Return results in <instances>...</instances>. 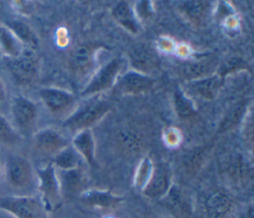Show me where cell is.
Wrapping results in <instances>:
<instances>
[{
  "instance_id": "obj_1",
  "label": "cell",
  "mask_w": 254,
  "mask_h": 218,
  "mask_svg": "<svg viewBox=\"0 0 254 218\" xmlns=\"http://www.w3.org/2000/svg\"><path fill=\"white\" fill-rule=\"evenodd\" d=\"M5 179L16 195H30L38 186L37 172L29 160L21 155H10L5 162Z\"/></svg>"
},
{
  "instance_id": "obj_2",
  "label": "cell",
  "mask_w": 254,
  "mask_h": 218,
  "mask_svg": "<svg viewBox=\"0 0 254 218\" xmlns=\"http://www.w3.org/2000/svg\"><path fill=\"white\" fill-rule=\"evenodd\" d=\"M0 209L16 218H47V211L41 199L32 195L0 197Z\"/></svg>"
},
{
  "instance_id": "obj_3",
  "label": "cell",
  "mask_w": 254,
  "mask_h": 218,
  "mask_svg": "<svg viewBox=\"0 0 254 218\" xmlns=\"http://www.w3.org/2000/svg\"><path fill=\"white\" fill-rule=\"evenodd\" d=\"M38 177V188L41 193V201L46 211L57 209L62 201L61 183L57 176L53 164L36 170Z\"/></svg>"
},
{
  "instance_id": "obj_4",
  "label": "cell",
  "mask_w": 254,
  "mask_h": 218,
  "mask_svg": "<svg viewBox=\"0 0 254 218\" xmlns=\"http://www.w3.org/2000/svg\"><path fill=\"white\" fill-rule=\"evenodd\" d=\"M11 116L15 130L21 133H28L34 127L37 108L31 100L23 96H16L11 101Z\"/></svg>"
},
{
  "instance_id": "obj_5",
  "label": "cell",
  "mask_w": 254,
  "mask_h": 218,
  "mask_svg": "<svg viewBox=\"0 0 254 218\" xmlns=\"http://www.w3.org/2000/svg\"><path fill=\"white\" fill-rule=\"evenodd\" d=\"M109 110V105L103 101L90 102L82 106L78 111L66 119L64 126L75 131L85 129L91 124L98 121Z\"/></svg>"
},
{
  "instance_id": "obj_6",
  "label": "cell",
  "mask_w": 254,
  "mask_h": 218,
  "mask_svg": "<svg viewBox=\"0 0 254 218\" xmlns=\"http://www.w3.org/2000/svg\"><path fill=\"white\" fill-rule=\"evenodd\" d=\"M122 65L123 60L121 58H113L112 60L105 63L93 75L89 83L82 91V95H89L109 88L113 83L117 73L122 68Z\"/></svg>"
},
{
  "instance_id": "obj_7",
  "label": "cell",
  "mask_w": 254,
  "mask_h": 218,
  "mask_svg": "<svg viewBox=\"0 0 254 218\" xmlns=\"http://www.w3.org/2000/svg\"><path fill=\"white\" fill-rule=\"evenodd\" d=\"M65 147L66 140L53 129H44L35 136V149L41 156H56Z\"/></svg>"
},
{
  "instance_id": "obj_8",
  "label": "cell",
  "mask_w": 254,
  "mask_h": 218,
  "mask_svg": "<svg viewBox=\"0 0 254 218\" xmlns=\"http://www.w3.org/2000/svg\"><path fill=\"white\" fill-rule=\"evenodd\" d=\"M8 66L12 74L23 82L32 80L38 72V60L32 54L23 53L20 56L10 59Z\"/></svg>"
},
{
  "instance_id": "obj_9",
  "label": "cell",
  "mask_w": 254,
  "mask_h": 218,
  "mask_svg": "<svg viewBox=\"0 0 254 218\" xmlns=\"http://www.w3.org/2000/svg\"><path fill=\"white\" fill-rule=\"evenodd\" d=\"M40 96L53 113H62L74 103V97L70 93L57 88H43L40 90Z\"/></svg>"
},
{
  "instance_id": "obj_10",
  "label": "cell",
  "mask_w": 254,
  "mask_h": 218,
  "mask_svg": "<svg viewBox=\"0 0 254 218\" xmlns=\"http://www.w3.org/2000/svg\"><path fill=\"white\" fill-rule=\"evenodd\" d=\"M154 84V80L147 74L138 71L125 73L116 85V90L120 93H139L149 90Z\"/></svg>"
},
{
  "instance_id": "obj_11",
  "label": "cell",
  "mask_w": 254,
  "mask_h": 218,
  "mask_svg": "<svg viewBox=\"0 0 254 218\" xmlns=\"http://www.w3.org/2000/svg\"><path fill=\"white\" fill-rule=\"evenodd\" d=\"M170 189V177L166 168L159 166L154 167L151 177L143 188V192L150 197H162Z\"/></svg>"
},
{
  "instance_id": "obj_12",
  "label": "cell",
  "mask_w": 254,
  "mask_h": 218,
  "mask_svg": "<svg viewBox=\"0 0 254 218\" xmlns=\"http://www.w3.org/2000/svg\"><path fill=\"white\" fill-rule=\"evenodd\" d=\"M24 53V44L6 26H0V54L9 59L16 58Z\"/></svg>"
},
{
  "instance_id": "obj_13",
  "label": "cell",
  "mask_w": 254,
  "mask_h": 218,
  "mask_svg": "<svg viewBox=\"0 0 254 218\" xmlns=\"http://www.w3.org/2000/svg\"><path fill=\"white\" fill-rule=\"evenodd\" d=\"M81 199L89 205L101 208L112 207L121 200L119 196L103 190H88L81 195Z\"/></svg>"
},
{
  "instance_id": "obj_14",
  "label": "cell",
  "mask_w": 254,
  "mask_h": 218,
  "mask_svg": "<svg viewBox=\"0 0 254 218\" xmlns=\"http://www.w3.org/2000/svg\"><path fill=\"white\" fill-rule=\"evenodd\" d=\"M73 146L74 150L85 159V161L91 164H95V158H94V142L91 136V133L87 130H84L76 135L73 139Z\"/></svg>"
},
{
  "instance_id": "obj_15",
  "label": "cell",
  "mask_w": 254,
  "mask_h": 218,
  "mask_svg": "<svg viewBox=\"0 0 254 218\" xmlns=\"http://www.w3.org/2000/svg\"><path fill=\"white\" fill-rule=\"evenodd\" d=\"M230 206V199L221 192H215L211 194L205 202L206 211L208 215L213 218L222 217L225 213H227Z\"/></svg>"
},
{
  "instance_id": "obj_16",
  "label": "cell",
  "mask_w": 254,
  "mask_h": 218,
  "mask_svg": "<svg viewBox=\"0 0 254 218\" xmlns=\"http://www.w3.org/2000/svg\"><path fill=\"white\" fill-rule=\"evenodd\" d=\"M166 197V204L174 215L180 218H189L190 215V209L188 202L175 188L169 189Z\"/></svg>"
},
{
  "instance_id": "obj_17",
  "label": "cell",
  "mask_w": 254,
  "mask_h": 218,
  "mask_svg": "<svg viewBox=\"0 0 254 218\" xmlns=\"http://www.w3.org/2000/svg\"><path fill=\"white\" fill-rule=\"evenodd\" d=\"M216 62L214 59H201L199 61H194L187 63L182 66V75L188 78H199L206 74H209L215 67Z\"/></svg>"
},
{
  "instance_id": "obj_18",
  "label": "cell",
  "mask_w": 254,
  "mask_h": 218,
  "mask_svg": "<svg viewBox=\"0 0 254 218\" xmlns=\"http://www.w3.org/2000/svg\"><path fill=\"white\" fill-rule=\"evenodd\" d=\"M219 85L220 80L218 76H209L204 79L194 81L190 85V88L193 93L203 98L210 99L215 96V93L217 92Z\"/></svg>"
},
{
  "instance_id": "obj_19",
  "label": "cell",
  "mask_w": 254,
  "mask_h": 218,
  "mask_svg": "<svg viewBox=\"0 0 254 218\" xmlns=\"http://www.w3.org/2000/svg\"><path fill=\"white\" fill-rule=\"evenodd\" d=\"M112 15L123 27L133 33H137L138 24L135 20L132 9L128 4L124 2L117 4L112 10Z\"/></svg>"
},
{
  "instance_id": "obj_20",
  "label": "cell",
  "mask_w": 254,
  "mask_h": 218,
  "mask_svg": "<svg viewBox=\"0 0 254 218\" xmlns=\"http://www.w3.org/2000/svg\"><path fill=\"white\" fill-rule=\"evenodd\" d=\"M71 68L76 72H82L89 67L92 60V53L88 47H76L70 55Z\"/></svg>"
},
{
  "instance_id": "obj_21",
  "label": "cell",
  "mask_w": 254,
  "mask_h": 218,
  "mask_svg": "<svg viewBox=\"0 0 254 218\" xmlns=\"http://www.w3.org/2000/svg\"><path fill=\"white\" fill-rule=\"evenodd\" d=\"M80 157L79 154L72 148L65 147L54 158V164L56 166L63 170H68L76 168L79 164Z\"/></svg>"
},
{
  "instance_id": "obj_22",
  "label": "cell",
  "mask_w": 254,
  "mask_h": 218,
  "mask_svg": "<svg viewBox=\"0 0 254 218\" xmlns=\"http://www.w3.org/2000/svg\"><path fill=\"white\" fill-rule=\"evenodd\" d=\"M174 101L176 112L178 116L182 119L190 118L195 114V110L193 108L192 103L189 98L185 96V94L180 89L176 90L174 94Z\"/></svg>"
},
{
  "instance_id": "obj_23",
  "label": "cell",
  "mask_w": 254,
  "mask_h": 218,
  "mask_svg": "<svg viewBox=\"0 0 254 218\" xmlns=\"http://www.w3.org/2000/svg\"><path fill=\"white\" fill-rule=\"evenodd\" d=\"M184 11L193 21L200 22L207 15L208 2L205 1H189L183 5Z\"/></svg>"
},
{
  "instance_id": "obj_24",
  "label": "cell",
  "mask_w": 254,
  "mask_h": 218,
  "mask_svg": "<svg viewBox=\"0 0 254 218\" xmlns=\"http://www.w3.org/2000/svg\"><path fill=\"white\" fill-rule=\"evenodd\" d=\"M153 169L154 166L150 159L145 158L141 161L135 173V185L138 188L143 190V188L146 186L151 177Z\"/></svg>"
},
{
  "instance_id": "obj_25",
  "label": "cell",
  "mask_w": 254,
  "mask_h": 218,
  "mask_svg": "<svg viewBox=\"0 0 254 218\" xmlns=\"http://www.w3.org/2000/svg\"><path fill=\"white\" fill-rule=\"evenodd\" d=\"M12 30V32L18 37V39L24 44L30 46L37 45L36 35L32 32V30L22 22H12L8 27Z\"/></svg>"
},
{
  "instance_id": "obj_26",
  "label": "cell",
  "mask_w": 254,
  "mask_h": 218,
  "mask_svg": "<svg viewBox=\"0 0 254 218\" xmlns=\"http://www.w3.org/2000/svg\"><path fill=\"white\" fill-rule=\"evenodd\" d=\"M132 60L134 61V64L137 68L140 69H151V67L155 66V57L152 54V53H149L148 50L145 48L136 49L133 51V54L131 55Z\"/></svg>"
},
{
  "instance_id": "obj_27",
  "label": "cell",
  "mask_w": 254,
  "mask_h": 218,
  "mask_svg": "<svg viewBox=\"0 0 254 218\" xmlns=\"http://www.w3.org/2000/svg\"><path fill=\"white\" fill-rule=\"evenodd\" d=\"M18 139V132L13 125L5 117L0 115V142L6 145H12L15 144Z\"/></svg>"
},
{
  "instance_id": "obj_28",
  "label": "cell",
  "mask_w": 254,
  "mask_h": 218,
  "mask_svg": "<svg viewBox=\"0 0 254 218\" xmlns=\"http://www.w3.org/2000/svg\"><path fill=\"white\" fill-rule=\"evenodd\" d=\"M82 182L81 172L78 170V167L68 170H63L62 172V185L64 189L75 190L79 187Z\"/></svg>"
},
{
  "instance_id": "obj_29",
  "label": "cell",
  "mask_w": 254,
  "mask_h": 218,
  "mask_svg": "<svg viewBox=\"0 0 254 218\" xmlns=\"http://www.w3.org/2000/svg\"><path fill=\"white\" fill-rule=\"evenodd\" d=\"M5 99H6V89H5L4 83L0 79V105L5 101Z\"/></svg>"
},
{
  "instance_id": "obj_30",
  "label": "cell",
  "mask_w": 254,
  "mask_h": 218,
  "mask_svg": "<svg viewBox=\"0 0 254 218\" xmlns=\"http://www.w3.org/2000/svg\"><path fill=\"white\" fill-rule=\"evenodd\" d=\"M0 175H1V167H0Z\"/></svg>"
}]
</instances>
